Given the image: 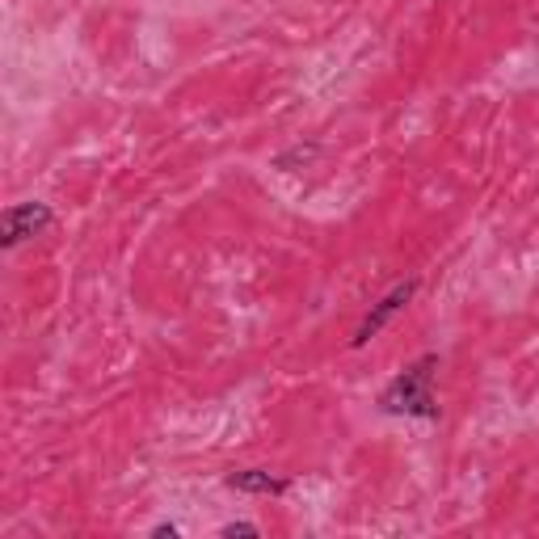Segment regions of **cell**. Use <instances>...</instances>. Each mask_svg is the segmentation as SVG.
I'll return each instance as SVG.
<instances>
[{"instance_id":"obj_1","label":"cell","mask_w":539,"mask_h":539,"mask_svg":"<svg viewBox=\"0 0 539 539\" xmlns=\"http://www.w3.org/2000/svg\"><path fill=\"white\" fill-rule=\"evenodd\" d=\"M434 371H438V354H422L417 363H409L384 392H379V409L392 417H422V422H434L438 417Z\"/></svg>"},{"instance_id":"obj_2","label":"cell","mask_w":539,"mask_h":539,"mask_svg":"<svg viewBox=\"0 0 539 539\" xmlns=\"http://www.w3.org/2000/svg\"><path fill=\"white\" fill-rule=\"evenodd\" d=\"M51 219H55V215H51L47 203H13L5 215H0V245H5V249L22 245L26 236L47 232Z\"/></svg>"},{"instance_id":"obj_3","label":"cell","mask_w":539,"mask_h":539,"mask_svg":"<svg viewBox=\"0 0 539 539\" xmlns=\"http://www.w3.org/2000/svg\"><path fill=\"white\" fill-rule=\"evenodd\" d=\"M413 295H417V278H409V283H396V287H392V291H388V295L379 299V304L363 316V325H358V333H354V342H350V346H354V350H363V346L371 342V337L392 321L396 312H405V308H409V299H413Z\"/></svg>"},{"instance_id":"obj_4","label":"cell","mask_w":539,"mask_h":539,"mask_svg":"<svg viewBox=\"0 0 539 539\" xmlns=\"http://www.w3.org/2000/svg\"><path fill=\"white\" fill-rule=\"evenodd\" d=\"M228 489L278 497V493H287V489H291V481H287V476H270V472H262V468H245V472H232V476H228Z\"/></svg>"},{"instance_id":"obj_5","label":"cell","mask_w":539,"mask_h":539,"mask_svg":"<svg viewBox=\"0 0 539 539\" xmlns=\"http://www.w3.org/2000/svg\"><path fill=\"white\" fill-rule=\"evenodd\" d=\"M316 156V144H308V148H295V152H287V156H278V169H291L295 161H312Z\"/></svg>"},{"instance_id":"obj_6","label":"cell","mask_w":539,"mask_h":539,"mask_svg":"<svg viewBox=\"0 0 539 539\" xmlns=\"http://www.w3.org/2000/svg\"><path fill=\"white\" fill-rule=\"evenodd\" d=\"M219 535H262V527H257V523H228Z\"/></svg>"},{"instance_id":"obj_7","label":"cell","mask_w":539,"mask_h":539,"mask_svg":"<svg viewBox=\"0 0 539 539\" xmlns=\"http://www.w3.org/2000/svg\"><path fill=\"white\" fill-rule=\"evenodd\" d=\"M152 535H156V539H165V535H169V539H173V535H177V527H173V523H161V527H156V531H152Z\"/></svg>"}]
</instances>
